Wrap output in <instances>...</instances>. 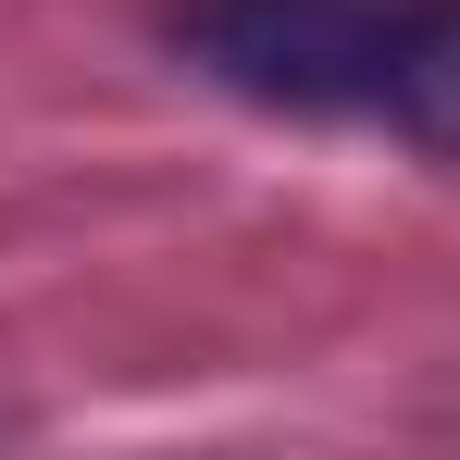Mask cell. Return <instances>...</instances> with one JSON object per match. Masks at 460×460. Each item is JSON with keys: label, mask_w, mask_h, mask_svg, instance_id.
Returning <instances> with one entry per match:
<instances>
[{"label": "cell", "mask_w": 460, "mask_h": 460, "mask_svg": "<svg viewBox=\"0 0 460 460\" xmlns=\"http://www.w3.org/2000/svg\"><path fill=\"white\" fill-rule=\"evenodd\" d=\"M411 0H174V50L261 112H374Z\"/></svg>", "instance_id": "1"}, {"label": "cell", "mask_w": 460, "mask_h": 460, "mask_svg": "<svg viewBox=\"0 0 460 460\" xmlns=\"http://www.w3.org/2000/svg\"><path fill=\"white\" fill-rule=\"evenodd\" d=\"M374 112L411 137V150L460 162V0H411V13H398V50H385Z\"/></svg>", "instance_id": "2"}]
</instances>
